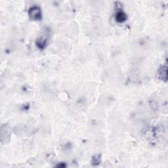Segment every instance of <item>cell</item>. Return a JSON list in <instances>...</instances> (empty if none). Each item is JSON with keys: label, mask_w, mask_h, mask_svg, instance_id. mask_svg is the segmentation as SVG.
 Instances as JSON below:
<instances>
[{"label": "cell", "mask_w": 168, "mask_h": 168, "mask_svg": "<svg viewBox=\"0 0 168 168\" xmlns=\"http://www.w3.org/2000/svg\"><path fill=\"white\" fill-rule=\"evenodd\" d=\"M29 16L32 19L39 20L41 18V13L38 7L34 6L29 9Z\"/></svg>", "instance_id": "cell-1"}, {"label": "cell", "mask_w": 168, "mask_h": 168, "mask_svg": "<svg viewBox=\"0 0 168 168\" xmlns=\"http://www.w3.org/2000/svg\"><path fill=\"white\" fill-rule=\"evenodd\" d=\"M116 20L118 22H123L127 19V16L123 11H118L116 15Z\"/></svg>", "instance_id": "cell-2"}, {"label": "cell", "mask_w": 168, "mask_h": 168, "mask_svg": "<svg viewBox=\"0 0 168 168\" xmlns=\"http://www.w3.org/2000/svg\"><path fill=\"white\" fill-rule=\"evenodd\" d=\"M160 76L162 80H166L167 78V68L166 67H163L160 72Z\"/></svg>", "instance_id": "cell-3"}]
</instances>
